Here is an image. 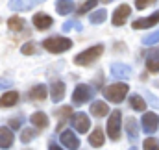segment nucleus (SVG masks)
Wrapping results in <instances>:
<instances>
[{"mask_svg":"<svg viewBox=\"0 0 159 150\" xmlns=\"http://www.w3.org/2000/svg\"><path fill=\"white\" fill-rule=\"evenodd\" d=\"M120 126H122V115H120L119 110H115L109 115V120H107V135L111 141H119Z\"/></svg>","mask_w":159,"mask_h":150,"instance_id":"4","label":"nucleus"},{"mask_svg":"<svg viewBox=\"0 0 159 150\" xmlns=\"http://www.w3.org/2000/svg\"><path fill=\"white\" fill-rule=\"evenodd\" d=\"M20 52H22L24 56H32V54H35V43H26V45L20 48Z\"/></svg>","mask_w":159,"mask_h":150,"instance_id":"32","label":"nucleus"},{"mask_svg":"<svg viewBox=\"0 0 159 150\" xmlns=\"http://www.w3.org/2000/svg\"><path fill=\"white\" fill-rule=\"evenodd\" d=\"M128 91H129L128 83H111V85L104 87V96H106L109 102H115V104H117V102H122V100L126 98Z\"/></svg>","mask_w":159,"mask_h":150,"instance_id":"3","label":"nucleus"},{"mask_svg":"<svg viewBox=\"0 0 159 150\" xmlns=\"http://www.w3.org/2000/svg\"><path fill=\"white\" fill-rule=\"evenodd\" d=\"M106 19H107V13H106L104 9H96V11H93V13L89 15L91 24H102Z\"/></svg>","mask_w":159,"mask_h":150,"instance_id":"24","label":"nucleus"},{"mask_svg":"<svg viewBox=\"0 0 159 150\" xmlns=\"http://www.w3.org/2000/svg\"><path fill=\"white\" fill-rule=\"evenodd\" d=\"M156 43H159V32H152V34H148V35L143 37V45L144 46H152Z\"/></svg>","mask_w":159,"mask_h":150,"instance_id":"29","label":"nucleus"},{"mask_svg":"<svg viewBox=\"0 0 159 150\" xmlns=\"http://www.w3.org/2000/svg\"><path fill=\"white\" fill-rule=\"evenodd\" d=\"M159 128V117L156 113H144L143 115V130L146 134H154Z\"/></svg>","mask_w":159,"mask_h":150,"instance_id":"9","label":"nucleus"},{"mask_svg":"<svg viewBox=\"0 0 159 150\" xmlns=\"http://www.w3.org/2000/svg\"><path fill=\"white\" fill-rule=\"evenodd\" d=\"M19 100V93L17 91H7L2 98H0V108H11L15 106Z\"/></svg>","mask_w":159,"mask_h":150,"instance_id":"18","label":"nucleus"},{"mask_svg":"<svg viewBox=\"0 0 159 150\" xmlns=\"http://www.w3.org/2000/svg\"><path fill=\"white\" fill-rule=\"evenodd\" d=\"M159 22V11H156L154 15H150V17H146V19H137V21H133L131 22V28L133 30H144V28H152L154 24H157Z\"/></svg>","mask_w":159,"mask_h":150,"instance_id":"10","label":"nucleus"},{"mask_svg":"<svg viewBox=\"0 0 159 150\" xmlns=\"http://www.w3.org/2000/svg\"><path fill=\"white\" fill-rule=\"evenodd\" d=\"M131 150H139V148H131Z\"/></svg>","mask_w":159,"mask_h":150,"instance_id":"39","label":"nucleus"},{"mask_svg":"<svg viewBox=\"0 0 159 150\" xmlns=\"http://www.w3.org/2000/svg\"><path fill=\"white\" fill-rule=\"evenodd\" d=\"M52 22H54V21H52L50 15H46V13H35V15H34V24H35L37 30H46V28H50Z\"/></svg>","mask_w":159,"mask_h":150,"instance_id":"13","label":"nucleus"},{"mask_svg":"<svg viewBox=\"0 0 159 150\" xmlns=\"http://www.w3.org/2000/svg\"><path fill=\"white\" fill-rule=\"evenodd\" d=\"M7 26H9V30H13V32H20V30L24 28V21H22L20 17H11V19L7 21Z\"/></svg>","mask_w":159,"mask_h":150,"instance_id":"26","label":"nucleus"},{"mask_svg":"<svg viewBox=\"0 0 159 150\" xmlns=\"http://www.w3.org/2000/svg\"><path fill=\"white\" fill-rule=\"evenodd\" d=\"M111 74L120 80H129L131 78V67L124 63H113L111 65Z\"/></svg>","mask_w":159,"mask_h":150,"instance_id":"12","label":"nucleus"},{"mask_svg":"<svg viewBox=\"0 0 159 150\" xmlns=\"http://www.w3.org/2000/svg\"><path fill=\"white\" fill-rule=\"evenodd\" d=\"M48 150H63V148H59L57 145H50V148H48Z\"/></svg>","mask_w":159,"mask_h":150,"instance_id":"37","label":"nucleus"},{"mask_svg":"<svg viewBox=\"0 0 159 150\" xmlns=\"http://www.w3.org/2000/svg\"><path fill=\"white\" fill-rule=\"evenodd\" d=\"M56 9H57L59 15H69L74 9V2L72 0H57L56 2Z\"/></svg>","mask_w":159,"mask_h":150,"instance_id":"19","label":"nucleus"},{"mask_svg":"<svg viewBox=\"0 0 159 150\" xmlns=\"http://www.w3.org/2000/svg\"><path fill=\"white\" fill-rule=\"evenodd\" d=\"M100 2H104V4H109V2H113V0H100Z\"/></svg>","mask_w":159,"mask_h":150,"instance_id":"38","label":"nucleus"},{"mask_svg":"<svg viewBox=\"0 0 159 150\" xmlns=\"http://www.w3.org/2000/svg\"><path fill=\"white\" fill-rule=\"evenodd\" d=\"M100 0H87L85 4H81L80 6V9H78V15H83V13H89L91 9H94L96 7V4H98Z\"/></svg>","mask_w":159,"mask_h":150,"instance_id":"28","label":"nucleus"},{"mask_svg":"<svg viewBox=\"0 0 159 150\" xmlns=\"http://www.w3.org/2000/svg\"><path fill=\"white\" fill-rule=\"evenodd\" d=\"M63 30H65V32H72V30L80 32V30H81V22H80V21H67V22L63 24Z\"/></svg>","mask_w":159,"mask_h":150,"instance_id":"30","label":"nucleus"},{"mask_svg":"<svg viewBox=\"0 0 159 150\" xmlns=\"http://www.w3.org/2000/svg\"><path fill=\"white\" fill-rule=\"evenodd\" d=\"M146 98H148V100L152 102V106H156V108H159V98H157V96H154L152 93H146Z\"/></svg>","mask_w":159,"mask_h":150,"instance_id":"35","label":"nucleus"},{"mask_svg":"<svg viewBox=\"0 0 159 150\" xmlns=\"http://www.w3.org/2000/svg\"><path fill=\"white\" fill-rule=\"evenodd\" d=\"M129 13H131V7H129L128 4H122V6H119V7L115 9L113 17H111V22H113V26H122V24L128 21Z\"/></svg>","mask_w":159,"mask_h":150,"instance_id":"7","label":"nucleus"},{"mask_svg":"<svg viewBox=\"0 0 159 150\" xmlns=\"http://www.w3.org/2000/svg\"><path fill=\"white\" fill-rule=\"evenodd\" d=\"M93 95H94V89H93V87H89V85H85V83H80V85H76V89H74V93H72V102H74V104L89 102V100L93 98Z\"/></svg>","mask_w":159,"mask_h":150,"instance_id":"5","label":"nucleus"},{"mask_svg":"<svg viewBox=\"0 0 159 150\" xmlns=\"http://www.w3.org/2000/svg\"><path fill=\"white\" fill-rule=\"evenodd\" d=\"M146 69L150 73H159V54H152L146 59Z\"/></svg>","mask_w":159,"mask_h":150,"instance_id":"25","label":"nucleus"},{"mask_svg":"<svg viewBox=\"0 0 159 150\" xmlns=\"http://www.w3.org/2000/svg\"><path fill=\"white\" fill-rule=\"evenodd\" d=\"M91 113H93L94 117H106V115L109 113V108H107L106 102H102V100H94V102L91 104Z\"/></svg>","mask_w":159,"mask_h":150,"instance_id":"16","label":"nucleus"},{"mask_svg":"<svg viewBox=\"0 0 159 150\" xmlns=\"http://www.w3.org/2000/svg\"><path fill=\"white\" fill-rule=\"evenodd\" d=\"M129 106H131L135 111H144V110H146V100H144L141 95H131V96H129Z\"/></svg>","mask_w":159,"mask_h":150,"instance_id":"21","label":"nucleus"},{"mask_svg":"<svg viewBox=\"0 0 159 150\" xmlns=\"http://www.w3.org/2000/svg\"><path fill=\"white\" fill-rule=\"evenodd\" d=\"M59 139H61V143L65 145V148L76 150V148L80 147V139L76 137V134H74V132H70V130H65V132H61Z\"/></svg>","mask_w":159,"mask_h":150,"instance_id":"11","label":"nucleus"},{"mask_svg":"<svg viewBox=\"0 0 159 150\" xmlns=\"http://www.w3.org/2000/svg\"><path fill=\"white\" fill-rule=\"evenodd\" d=\"M11 85V80L9 78H0V89H6Z\"/></svg>","mask_w":159,"mask_h":150,"instance_id":"36","label":"nucleus"},{"mask_svg":"<svg viewBox=\"0 0 159 150\" xmlns=\"http://www.w3.org/2000/svg\"><path fill=\"white\" fill-rule=\"evenodd\" d=\"M143 148L144 150H159V141L154 139V137H148V139H144Z\"/></svg>","mask_w":159,"mask_h":150,"instance_id":"31","label":"nucleus"},{"mask_svg":"<svg viewBox=\"0 0 159 150\" xmlns=\"http://www.w3.org/2000/svg\"><path fill=\"white\" fill-rule=\"evenodd\" d=\"M13 145V132L6 126H0V148H9Z\"/></svg>","mask_w":159,"mask_h":150,"instance_id":"15","label":"nucleus"},{"mask_svg":"<svg viewBox=\"0 0 159 150\" xmlns=\"http://www.w3.org/2000/svg\"><path fill=\"white\" fill-rule=\"evenodd\" d=\"M126 132H128V137L131 141L139 137V124H137V120L133 117H128L126 119Z\"/></svg>","mask_w":159,"mask_h":150,"instance_id":"17","label":"nucleus"},{"mask_svg":"<svg viewBox=\"0 0 159 150\" xmlns=\"http://www.w3.org/2000/svg\"><path fill=\"white\" fill-rule=\"evenodd\" d=\"M102 54H104V46H102V45L91 46V48H87V50L80 52L78 56L74 58V63H76V65H81V67L91 65V63H93V61H96Z\"/></svg>","mask_w":159,"mask_h":150,"instance_id":"2","label":"nucleus"},{"mask_svg":"<svg viewBox=\"0 0 159 150\" xmlns=\"http://www.w3.org/2000/svg\"><path fill=\"white\" fill-rule=\"evenodd\" d=\"M43 46H44V50H48L52 54H61V52H67L72 48V41L67 37H48L43 41Z\"/></svg>","mask_w":159,"mask_h":150,"instance_id":"1","label":"nucleus"},{"mask_svg":"<svg viewBox=\"0 0 159 150\" xmlns=\"http://www.w3.org/2000/svg\"><path fill=\"white\" fill-rule=\"evenodd\" d=\"M9 126H11V128H20V126H22V119H19V117H13V119L9 120Z\"/></svg>","mask_w":159,"mask_h":150,"instance_id":"34","label":"nucleus"},{"mask_svg":"<svg viewBox=\"0 0 159 150\" xmlns=\"http://www.w3.org/2000/svg\"><path fill=\"white\" fill-rule=\"evenodd\" d=\"M35 135H37V132H35L34 128H24V130L20 132V141H22V143H30Z\"/></svg>","mask_w":159,"mask_h":150,"instance_id":"27","label":"nucleus"},{"mask_svg":"<svg viewBox=\"0 0 159 150\" xmlns=\"http://www.w3.org/2000/svg\"><path fill=\"white\" fill-rule=\"evenodd\" d=\"M156 2L157 0H135V6H137V9H146L148 6H152Z\"/></svg>","mask_w":159,"mask_h":150,"instance_id":"33","label":"nucleus"},{"mask_svg":"<svg viewBox=\"0 0 159 150\" xmlns=\"http://www.w3.org/2000/svg\"><path fill=\"white\" fill-rule=\"evenodd\" d=\"M50 96H52L54 102H59L65 96V83L63 82H54L50 85Z\"/></svg>","mask_w":159,"mask_h":150,"instance_id":"14","label":"nucleus"},{"mask_svg":"<svg viewBox=\"0 0 159 150\" xmlns=\"http://www.w3.org/2000/svg\"><path fill=\"white\" fill-rule=\"evenodd\" d=\"M44 0H9V9L11 11H28L34 9L37 4H43Z\"/></svg>","mask_w":159,"mask_h":150,"instance_id":"6","label":"nucleus"},{"mask_svg":"<svg viewBox=\"0 0 159 150\" xmlns=\"http://www.w3.org/2000/svg\"><path fill=\"white\" fill-rule=\"evenodd\" d=\"M30 120H32V124L35 128H46L48 126V117H46V113H43V111H35Z\"/></svg>","mask_w":159,"mask_h":150,"instance_id":"20","label":"nucleus"},{"mask_svg":"<svg viewBox=\"0 0 159 150\" xmlns=\"http://www.w3.org/2000/svg\"><path fill=\"white\" fill-rule=\"evenodd\" d=\"M89 143H91L93 147H102V145H104V132H102L100 128H96V130L89 135Z\"/></svg>","mask_w":159,"mask_h":150,"instance_id":"23","label":"nucleus"},{"mask_svg":"<svg viewBox=\"0 0 159 150\" xmlns=\"http://www.w3.org/2000/svg\"><path fill=\"white\" fill-rule=\"evenodd\" d=\"M72 126H74V130L80 132V134H85L87 130H89V126H91V120H89V117L85 115V113H76V115H72Z\"/></svg>","mask_w":159,"mask_h":150,"instance_id":"8","label":"nucleus"},{"mask_svg":"<svg viewBox=\"0 0 159 150\" xmlns=\"http://www.w3.org/2000/svg\"><path fill=\"white\" fill-rule=\"evenodd\" d=\"M30 96H32L34 100H44V98L48 96V89H46V85H43V83L35 85V87L30 91Z\"/></svg>","mask_w":159,"mask_h":150,"instance_id":"22","label":"nucleus"}]
</instances>
